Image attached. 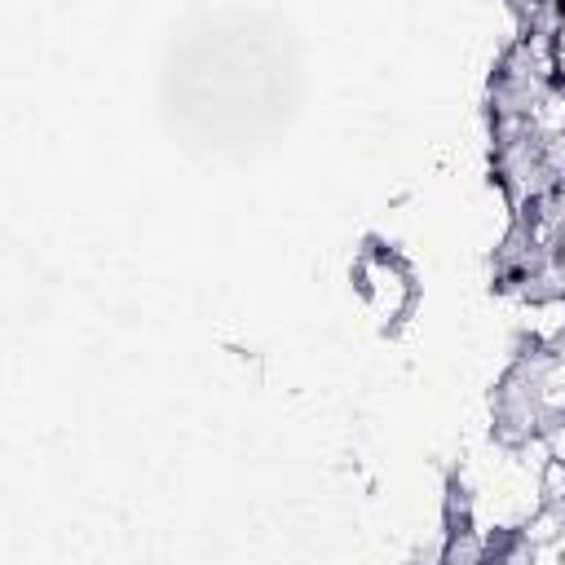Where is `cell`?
<instances>
[{
    "mask_svg": "<svg viewBox=\"0 0 565 565\" xmlns=\"http://www.w3.org/2000/svg\"><path fill=\"white\" fill-rule=\"evenodd\" d=\"M353 287H358L362 305L384 322V331H397L411 318L415 305L402 300V296H419L411 265L393 247H384V243H366L358 252V260H353Z\"/></svg>",
    "mask_w": 565,
    "mask_h": 565,
    "instance_id": "cell-1",
    "label": "cell"
}]
</instances>
